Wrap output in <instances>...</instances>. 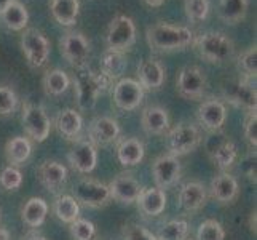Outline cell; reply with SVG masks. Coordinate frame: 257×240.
Returning <instances> with one entry per match:
<instances>
[{
    "mask_svg": "<svg viewBox=\"0 0 257 240\" xmlns=\"http://www.w3.org/2000/svg\"><path fill=\"white\" fill-rule=\"evenodd\" d=\"M146 40L152 51L168 53L179 51L193 45L195 35L185 26H173L166 23H157L146 31Z\"/></svg>",
    "mask_w": 257,
    "mask_h": 240,
    "instance_id": "cell-1",
    "label": "cell"
},
{
    "mask_svg": "<svg viewBox=\"0 0 257 240\" xmlns=\"http://www.w3.org/2000/svg\"><path fill=\"white\" fill-rule=\"evenodd\" d=\"M74 85L78 108L82 111H91L96 106L99 95L107 92L112 87V82L99 70H93L86 64L75 69Z\"/></svg>",
    "mask_w": 257,
    "mask_h": 240,
    "instance_id": "cell-2",
    "label": "cell"
},
{
    "mask_svg": "<svg viewBox=\"0 0 257 240\" xmlns=\"http://www.w3.org/2000/svg\"><path fill=\"white\" fill-rule=\"evenodd\" d=\"M198 55L211 64H224L235 55V45L232 39L224 32L209 31L198 35L193 40Z\"/></svg>",
    "mask_w": 257,
    "mask_h": 240,
    "instance_id": "cell-3",
    "label": "cell"
},
{
    "mask_svg": "<svg viewBox=\"0 0 257 240\" xmlns=\"http://www.w3.org/2000/svg\"><path fill=\"white\" fill-rule=\"evenodd\" d=\"M168 149L170 154L174 157H182L193 152L201 143V133L198 127L192 125V123H179V125L173 127L168 131Z\"/></svg>",
    "mask_w": 257,
    "mask_h": 240,
    "instance_id": "cell-4",
    "label": "cell"
},
{
    "mask_svg": "<svg viewBox=\"0 0 257 240\" xmlns=\"http://www.w3.org/2000/svg\"><path fill=\"white\" fill-rule=\"evenodd\" d=\"M224 100L236 108L244 109L246 112L255 111L257 93H255V80L240 77L236 80H230L222 88Z\"/></svg>",
    "mask_w": 257,
    "mask_h": 240,
    "instance_id": "cell-5",
    "label": "cell"
},
{
    "mask_svg": "<svg viewBox=\"0 0 257 240\" xmlns=\"http://www.w3.org/2000/svg\"><path fill=\"white\" fill-rule=\"evenodd\" d=\"M59 51L61 56L74 69H77L88 64L91 48H90V42H88V39L82 32L69 31L59 40Z\"/></svg>",
    "mask_w": 257,
    "mask_h": 240,
    "instance_id": "cell-6",
    "label": "cell"
},
{
    "mask_svg": "<svg viewBox=\"0 0 257 240\" xmlns=\"http://www.w3.org/2000/svg\"><path fill=\"white\" fill-rule=\"evenodd\" d=\"M21 122L23 128L28 133V136L32 138L37 143H43L51 130V120L47 115L45 109L40 104L34 103H24L23 112H21Z\"/></svg>",
    "mask_w": 257,
    "mask_h": 240,
    "instance_id": "cell-7",
    "label": "cell"
},
{
    "mask_svg": "<svg viewBox=\"0 0 257 240\" xmlns=\"http://www.w3.org/2000/svg\"><path fill=\"white\" fill-rule=\"evenodd\" d=\"M72 192H74L72 197L78 202V205L82 203V205L90 208H101L110 202L109 186L96 180L82 178V180H78L74 184Z\"/></svg>",
    "mask_w": 257,
    "mask_h": 240,
    "instance_id": "cell-8",
    "label": "cell"
},
{
    "mask_svg": "<svg viewBox=\"0 0 257 240\" xmlns=\"http://www.w3.org/2000/svg\"><path fill=\"white\" fill-rule=\"evenodd\" d=\"M21 50L28 64L34 69L42 67L50 56V42L40 31L29 28L21 34Z\"/></svg>",
    "mask_w": 257,
    "mask_h": 240,
    "instance_id": "cell-9",
    "label": "cell"
},
{
    "mask_svg": "<svg viewBox=\"0 0 257 240\" xmlns=\"http://www.w3.org/2000/svg\"><path fill=\"white\" fill-rule=\"evenodd\" d=\"M136 40V26L126 15H117L110 21L105 42L107 48L125 53L128 51Z\"/></svg>",
    "mask_w": 257,
    "mask_h": 240,
    "instance_id": "cell-10",
    "label": "cell"
},
{
    "mask_svg": "<svg viewBox=\"0 0 257 240\" xmlns=\"http://www.w3.org/2000/svg\"><path fill=\"white\" fill-rule=\"evenodd\" d=\"M208 85L206 74L198 66H185L181 69L176 80L177 95L184 100H200Z\"/></svg>",
    "mask_w": 257,
    "mask_h": 240,
    "instance_id": "cell-11",
    "label": "cell"
},
{
    "mask_svg": "<svg viewBox=\"0 0 257 240\" xmlns=\"http://www.w3.org/2000/svg\"><path fill=\"white\" fill-rule=\"evenodd\" d=\"M209 135L211 136L206 141V150L211 160L219 168H222V170L232 167L236 162V157H238V149L235 143L219 131L209 133Z\"/></svg>",
    "mask_w": 257,
    "mask_h": 240,
    "instance_id": "cell-12",
    "label": "cell"
},
{
    "mask_svg": "<svg viewBox=\"0 0 257 240\" xmlns=\"http://www.w3.org/2000/svg\"><path fill=\"white\" fill-rule=\"evenodd\" d=\"M198 123L203 130L208 133H216L220 131L224 127L225 119H227V108L225 103L219 98H208L205 100L197 111Z\"/></svg>",
    "mask_w": 257,
    "mask_h": 240,
    "instance_id": "cell-13",
    "label": "cell"
},
{
    "mask_svg": "<svg viewBox=\"0 0 257 240\" xmlns=\"http://www.w3.org/2000/svg\"><path fill=\"white\" fill-rule=\"evenodd\" d=\"M144 88L135 78H120L113 87V103L121 111H133L143 103Z\"/></svg>",
    "mask_w": 257,
    "mask_h": 240,
    "instance_id": "cell-14",
    "label": "cell"
},
{
    "mask_svg": "<svg viewBox=\"0 0 257 240\" xmlns=\"http://www.w3.org/2000/svg\"><path fill=\"white\" fill-rule=\"evenodd\" d=\"M152 176L157 188H160L163 191L171 188L181 178L179 158L171 154L160 155L158 158H155L152 164Z\"/></svg>",
    "mask_w": 257,
    "mask_h": 240,
    "instance_id": "cell-15",
    "label": "cell"
},
{
    "mask_svg": "<svg viewBox=\"0 0 257 240\" xmlns=\"http://www.w3.org/2000/svg\"><path fill=\"white\" fill-rule=\"evenodd\" d=\"M120 123L112 119V117H96L90 127H88V133H86V138L91 141V143L99 147V146H109L115 141H118L120 138Z\"/></svg>",
    "mask_w": 257,
    "mask_h": 240,
    "instance_id": "cell-16",
    "label": "cell"
},
{
    "mask_svg": "<svg viewBox=\"0 0 257 240\" xmlns=\"http://www.w3.org/2000/svg\"><path fill=\"white\" fill-rule=\"evenodd\" d=\"M67 158H69V164L72 165V168L78 173H90L94 170L97 164L96 146L88 138H77Z\"/></svg>",
    "mask_w": 257,
    "mask_h": 240,
    "instance_id": "cell-17",
    "label": "cell"
},
{
    "mask_svg": "<svg viewBox=\"0 0 257 240\" xmlns=\"http://www.w3.org/2000/svg\"><path fill=\"white\" fill-rule=\"evenodd\" d=\"M141 191H143V186L131 173H120L109 184L110 199L120 203H126V205H131L138 200Z\"/></svg>",
    "mask_w": 257,
    "mask_h": 240,
    "instance_id": "cell-18",
    "label": "cell"
},
{
    "mask_svg": "<svg viewBox=\"0 0 257 240\" xmlns=\"http://www.w3.org/2000/svg\"><path fill=\"white\" fill-rule=\"evenodd\" d=\"M165 67L160 61L154 58H146L138 66V82L144 90L155 92L160 90L162 85L165 84Z\"/></svg>",
    "mask_w": 257,
    "mask_h": 240,
    "instance_id": "cell-19",
    "label": "cell"
},
{
    "mask_svg": "<svg viewBox=\"0 0 257 240\" xmlns=\"http://www.w3.org/2000/svg\"><path fill=\"white\" fill-rule=\"evenodd\" d=\"M37 178L43 188L50 192H56L66 184L67 168L58 160H45L37 168Z\"/></svg>",
    "mask_w": 257,
    "mask_h": 240,
    "instance_id": "cell-20",
    "label": "cell"
},
{
    "mask_svg": "<svg viewBox=\"0 0 257 240\" xmlns=\"http://www.w3.org/2000/svg\"><path fill=\"white\" fill-rule=\"evenodd\" d=\"M238 192H240V186H238L236 178L230 173L217 175L214 180L211 181V186H209L211 199L219 202L220 205L232 203L238 197Z\"/></svg>",
    "mask_w": 257,
    "mask_h": 240,
    "instance_id": "cell-21",
    "label": "cell"
},
{
    "mask_svg": "<svg viewBox=\"0 0 257 240\" xmlns=\"http://www.w3.org/2000/svg\"><path fill=\"white\" fill-rule=\"evenodd\" d=\"M206 197L208 195L205 186L200 181H189L181 188L179 195H177V202H179V207L184 211L195 213L205 207Z\"/></svg>",
    "mask_w": 257,
    "mask_h": 240,
    "instance_id": "cell-22",
    "label": "cell"
},
{
    "mask_svg": "<svg viewBox=\"0 0 257 240\" xmlns=\"http://www.w3.org/2000/svg\"><path fill=\"white\" fill-rule=\"evenodd\" d=\"M166 194L160 188H146L141 191L139 197L136 200L139 211L144 216H158L162 215L166 208Z\"/></svg>",
    "mask_w": 257,
    "mask_h": 240,
    "instance_id": "cell-23",
    "label": "cell"
},
{
    "mask_svg": "<svg viewBox=\"0 0 257 240\" xmlns=\"http://www.w3.org/2000/svg\"><path fill=\"white\" fill-rule=\"evenodd\" d=\"M126 67H128V61H126L125 53L107 48L101 55L99 72L107 77L112 84L121 78V75L125 74Z\"/></svg>",
    "mask_w": 257,
    "mask_h": 240,
    "instance_id": "cell-24",
    "label": "cell"
},
{
    "mask_svg": "<svg viewBox=\"0 0 257 240\" xmlns=\"http://www.w3.org/2000/svg\"><path fill=\"white\" fill-rule=\"evenodd\" d=\"M141 125L147 135H163L170 127V117L160 106H147L141 112Z\"/></svg>",
    "mask_w": 257,
    "mask_h": 240,
    "instance_id": "cell-25",
    "label": "cell"
},
{
    "mask_svg": "<svg viewBox=\"0 0 257 240\" xmlns=\"http://www.w3.org/2000/svg\"><path fill=\"white\" fill-rule=\"evenodd\" d=\"M55 125L64 138L75 141L77 138H80L83 120H82V115L75 109H64L56 115Z\"/></svg>",
    "mask_w": 257,
    "mask_h": 240,
    "instance_id": "cell-26",
    "label": "cell"
},
{
    "mask_svg": "<svg viewBox=\"0 0 257 240\" xmlns=\"http://www.w3.org/2000/svg\"><path fill=\"white\" fill-rule=\"evenodd\" d=\"M80 2L78 0H50V13L61 26H74L77 23Z\"/></svg>",
    "mask_w": 257,
    "mask_h": 240,
    "instance_id": "cell-27",
    "label": "cell"
},
{
    "mask_svg": "<svg viewBox=\"0 0 257 240\" xmlns=\"http://www.w3.org/2000/svg\"><path fill=\"white\" fill-rule=\"evenodd\" d=\"M117 158L123 167H135L144 158V144L138 138H123L117 144Z\"/></svg>",
    "mask_w": 257,
    "mask_h": 240,
    "instance_id": "cell-28",
    "label": "cell"
},
{
    "mask_svg": "<svg viewBox=\"0 0 257 240\" xmlns=\"http://www.w3.org/2000/svg\"><path fill=\"white\" fill-rule=\"evenodd\" d=\"M48 215V203L42 197H32L21 208V219L29 227H40Z\"/></svg>",
    "mask_w": 257,
    "mask_h": 240,
    "instance_id": "cell-29",
    "label": "cell"
},
{
    "mask_svg": "<svg viewBox=\"0 0 257 240\" xmlns=\"http://www.w3.org/2000/svg\"><path fill=\"white\" fill-rule=\"evenodd\" d=\"M0 20L5 24V28L10 31H24L29 21V13L21 2L13 0L10 5H7L2 12H0Z\"/></svg>",
    "mask_w": 257,
    "mask_h": 240,
    "instance_id": "cell-30",
    "label": "cell"
},
{
    "mask_svg": "<svg viewBox=\"0 0 257 240\" xmlns=\"http://www.w3.org/2000/svg\"><path fill=\"white\" fill-rule=\"evenodd\" d=\"M31 152H32L31 141L24 136H15L5 144V157L8 160V164H12L13 167L24 164L31 157Z\"/></svg>",
    "mask_w": 257,
    "mask_h": 240,
    "instance_id": "cell-31",
    "label": "cell"
},
{
    "mask_svg": "<svg viewBox=\"0 0 257 240\" xmlns=\"http://www.w3.org/2000/svg\"><path fill=\"white\" fill-rule=\"evenodd\" d=\"M53 211L59 221H63L66 224L74 223L75 219H78L80 215V205L78 202L72 197V195H58L53 202Z\"/></svg>",
    "mask_w": 257,
    "mask_h": 240,
    "instance_id": "cell-32",
    "label": "cell"
},
{
    "mask_svg": "<svg viewBox=\"0 0 257 240\" xmlns=\"http://www.w3.org/2000/svg\"><path fill=\"white\" fill-rule=\"evenodd\" d=\"M249 0H219V18L227 24H236L247 13Z\"/></svg>",
    "mask_w": 257,
    "mask_h": 240,
    "instance_id": "cell-33",
    "label": "cell"
},
{
    "mask_svg": "<svg viewBox=\"0 0 257 240\" xmlns=\"http://www.w3.org/2000/svg\"><path fill=\"white\" fill-rule=\"evenodd\" d=\"M70 87V78L63 69H53L43 75V90L47 95L59 96L67 92Z\"/></svg>",
    "mask_w": 257,
    "mask_h": 240,
    "instance_id": "cell-34",
    "label": "cell"
},
{
    "mask_svg": "<svg viewBox=\"0 0 257 240\" xmlns=\"http://www.w3.org/2000/svg\"><path fill=\"white\" fill-rule=\"evenodd\" d=\"M189 235V224L184 219H173L166 223L160 232H158V240H185Z\"/></svg>",
    "mask_w": 257,
    "mask_h": 240,
    "instance_id": "cell-35",
    "label": "cell"
},
{
    "mask_svg": "<svg viewBox=\"0 0 257 240\" xmlns=\"http://www.w3.org/2000/svg\"><path fill=\"white\" fill-rule=\"evenodd\" d=\"M238 67H240V70L243 72L241 77L255 80V74H257V48H255V45L249 47L238 56Z\"/></svg>",
    "mask_w": 257,
    "mask_h": 240,
    "instance_id": "cell-36",
    "label": "cell"
},
{
    "mask_svg": "<svg viewBox=\"0 0 257 240\" xmlns=\"http://www.w3.org/2000/svg\"><path fill=\"white\" fill-rule=\"evenodd\" d=\"M185 15L192 23L205 21L209 15V0H185Z\"/></svg>",
    "mask_w": 257,
    "mask_h": 240,
    "instance_id": "cell-37",
    "label": "cell"
},
{
    "mask_svg": "<svg viewBox=\"0 0 257 240\" xmlns=\"http://www.w3.org/2000/svg\"><path fill=\"white\" fill-rule=\"evenodd\" d=\"M224 238H225V230L219 221L206 219L200 224L197 240H224Z\"/></svg>",
    "mask_w": 257,
    "mask_h": 240,
    "instance_id": "cell-38",
    "label": "cell"
},
{
    "mask_svg": "<svg viewBox=\"0 0 257 240\" xmlns=\"http://www.w3.org/2000/svg\"><path fill=\"white\" fill-rule=\"evenodd\" d=\"M70 235L74 240H93L96 235V227L91 221L88 219H75L74 223H70Z\"/></svg>",
    "mask_w": 257,
    "mask_h": 240,
    "instance_id": "cell-39",
    "label": "cell"
},
{
    "mask_svg": "<svg viewBox=\"0 0 257 240\" xmlns=\"http://www.w3.org/2000/svg\"><path fill=\"white\" fill-rule=\"evenodd\" d=\"M23 184V173L16 167L8 165L0 172V186L7 191H15Z\"/></svg>",
    "mask_w": 257,
    "mask_h": 240,
    "instance_id": "cell-40",
    "label": "cell"
},
{
    "mask_svg": "<svg viewBox=\"0 0 257 240\" xmlns=\"http://www.w3.org/2000/svg\"><path fill=\"white\" fill-rule=\"evenodd\" d=\"M18 96L10 87H0V115H10L15 112Z\"/></svg>",
    "mask_w": 257,
    "mask_h": 240,
    "instance_id": "cell-41",
    "label": "cell"
},
{
    "mask_svg": "<svg viewBox=\"0 0 257 240\" xmlns=\"http://www.w3.org/2000/svg\"><path fill=\"white\" fill-rule=\"evenodd\" d=\"M123 238L125 240H158L152 232L139 224H128L123 229Z\"/></svg>",
    "mask_w": 257,
    "mask_h": 240,
    "instance_id": "cell-42",
    "label": "cell"
},
{
    "mask_svg": "<svg viewBox=\"0 0 257 240\" xmlns=\"http://www.w3.org/2000/svg\"><path fill=\"white\" fill-rule=\"evenodd\" d=\"M244 138L251 147L257 146V115L255 111H249L244 119Z\"/></svg>",
    "mask_w": 257,
    "mask_h": 240,
    "instance_id": "cell-43",
    "label": "cell"
},
{
    "mask_svg": "<svg viewBox=\"0 0 257 240\" xmlns=\"http://www.w3.org/2000/svg\"><path fill=\"white\" fill-rule=\"evenodd\" d=\"M247 176L249 180L255 183V160H251L249 165H247Z\"/></svg>",
    "mask_w": 257,
    "mask_h": 240,
    "instance_id": "cell-44",
    "label": "cell"
},
{
    "mask_svg": "<svg viewBox=\"0 0 257 240\" xmlns=\"http://www.w3.org/2000/svg\"><path fill=\"white\" fill-rule=\"evenodd\" d=\"M165 0H144V4L149 5V7H152V8H157V7H162L163 5Z\"/></svg>",
    "mask_w": 257,
    "mask_h": 240,
    "instance_id": "cell-45",
    "label": "cell"
},
{
    "mask_svg": "<svg viewBox=\"0 0 257 240\" xmlns=\"http://www.w3.org/2000/svg\"><path fill=\"white\" fill-rule=\"evenodd\" d=\"M0 240H10V232L4 227H0Z\"/></svg>",
    "mask_w": 257,
    "mask_h": 240,
    "instance_id": "cell-46",
    "label": "cell"
},
{
    "mask_svg": "<svg viewBox=\"0 0 257 240\" xmlns=\"http://www.w3.org/2000/svg\"><path fill=\"white\" fill-rule=\"evenodd\" d=\"M23 240H47L45 237H42L39 234H29V235H26Z\"/></svg>",
    "mask_w": 257,
    "mask_h": 240,
    "instance_id": "cell-47",
    "label": "cell"
},
{
    "mask_svg": "<svg viewBox=\"0 0 257 240\" xmlns=\"http://www.w3.org/2000/svg\"><path fill=\"white\" fill-rule=\"evenodd\" d=\"M12 2H13V0H0V12H2L7 5H10Z\"/></svg>",
    "mask_w": 257,
    "mask_h": 240,
    "instance_id": "cell-48",
    "label": "cell"
},
{
    "mask_svg": "<svg viewBox=\"0 0 257 240\" xmlns=\"http://www.w3.org/2000/svg\"><path fill=\"white\" fill-rule=\"evenodd\" d=\"M185 240H193V238H185Z\"/></svg>",
    "mask_w": 257,
    "mask_h": 240,
    "instance_id": "cell-49",
    "label": "cell"
}]
</instances>
